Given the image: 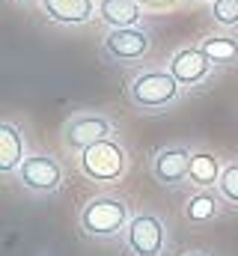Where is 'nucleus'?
<instances>
[{
	"mask_svg": "<svg viewBox=\"0 0 238 256\" xmlns=\"http://www.w3.org/2000/svg\"><path fill=\"white\" fill-rule=\"evenodd\" d=\"M80 230L90 238H114L128 230V202L119 196H92L80 208Z\"/></svg>",
	"mask_w": 238,
	"mask_h": 256,
	"instance_id": "nucleus-2",
	"label": "nucleus"
},
{
	"mask_svg": "<svg viewBox=\"0 0 238 256\" xmlns=\"http://www.w3.org/2000/svg\"><path fill=\"white\" fill-rule=\"evenodd\" d=\"M167 68L173 72V78L182 86H200V84H206L212 78L214 63L200 45H188V48L173 51V57L167 60Z\"/></svg>",
	"mask_w": 238,
	"mask_h": 256,
	"instance_id": "nucleus-8",
	"label": "nucleus"
},
{
	"mask_svg": "<svg viewBox=\"0 0 238 256\" xmlns=\"http://www.w3.org/2000/svg\"><path fill=\"white\" fill-rule=\"evenodd\" d=\"M102 51L114 63H137L152 51V33L146 27H110L102 39Z\"/></svg>",
	"mask_w": 238,
	"mask_h": 256,
	"instance_id": "nucleus-5",
	"label": "nucleus"
},
{
	"mask_svg": "<svg viewBox=\"0 0 238 256\" xmlns=\"http://www.w3.org/2000/svg\"><path fill=\"white\" fill-rule=\"evenodd\" d=\"M182 96V84L170 68H143L128 80V98L143 114H161L173 108Z\"/></svg>",
	"mask_w": 238,
	"mask_h": 256,
	"instance_id": "nucleus-1",
	"label": "nucleus"
},
{
	"mask_svg": "<svg viewBox=\"0 0 238 256\" xmlns=\"http://www.w3.org/2000/svg\"><path fill=\"white\" fill-rule=\"evenodd\" d=\"M220 173H224V167H220V158L214 152H194L190 155V176H188L190 185L214 188L220 182Z\"/></svg>",
	"mask_w": 238,
	"mask_h": 256,
	"instance_id": "nucleus-13",
	"label": "nucleus"
},
{
	"mask_svg": "<svg viewBox=\"0 0 238 256\" xmlns=\"http://www.w3.org/2000/svg\"><path fill=\"white\" fill-rule=\"evenodd\" d=\"M18 182L30 194H54L62 185V167L51 155H30L18 167Z\"/></svg>",
	"mask_w": 238,
	"mask_h": 256,
	"instance_id": "nucleus-7",
	"label": "nucleus"
},
{
	"mask_svg": "<svg viewBox=\"0 0 238 256\" xmlns=\"http://www.w3.org/2000/svg\"><path fill=\"white\" fill-rule=\"evenodd\" d=\"M218 214V196L214 194H194L190 200H188V206H184V218L188 220H194V224H206V220H212Z\"/></svg>",
	"mask_w": 238,
	"mask_h": 256,
	"instance_id": "nucleus-15",
	"label": "nucleus"
},
{
	"mask_svg": "<svg viewBox=\"0 0 238 256\" xmlns=\"http://www.w3.org/2000/svg\"><path fill=\"white\" fill-rule=\"evenodd\" d=\"M24 161V137L12 122H0V170L18 173Z\"/></svg>",
	"mask_w": 238,
	"mask_h": 256,
	"instance_id": "nucleus-12",
	"label": "nucleus"
},
{
	"mask_svg": "<svg viewBox=\"0 0 238 256\" xmlns=\"http://www.w3.org/2000/svg\"><path fill=\"white\" fill-rule=\"evenodd\" d=\"M218 194H220V200L238 206V161H232V164L224 167L220 182H218Z\"/></svg>",
	"mask_w": 238,
	"mask_h": 256,
	"instance_id": "nucleus-17",
	"label": "nucleus"
},
{
	"mask_svg": "<svg viewBox=\"0 0 238 256\" xmlns=\"http://www.w3.org/2000/svg\"><path fill=\"white\" fill-rule=\"evenodd\" d=\"M125 244L134 256H161L167 250V226L158 214L143 212L131 218L125 230Z\"/></svg>",
	"mask_w": 238,
	"mask_h": 256,
	"instance_id": "nucleus-6",
	"label": "nucleus"
},
{
	"mask_svg": "<svg viewBox=\"0 0 238 256\" xmlns=\"http://www.w3.org/2000/svg\"><path fill=\"white\" fill-rule=\"evenodd\" d=\"M184 256H206V254H200V250H190V254H184Z\"/></svg>",
	"mask_w": 238,
	"mask_h": 256,
	"instance_id": "nucleus-18",
	"label": "nucleus"
},
{
	"mask_svg": "<svg viewBox=\"0 0 238 256\" xmlns=\"http://www.w3.org/2000/svg\"><path fill=\"white\" fill-rule=\"evenodd\" d=\"M212 21L224 30L238 27V0H212Z\"/></svg>",
	"mask_w": 238,
	"mask_h": 256,
	"instance_id": "nucleus-16",
	"label": "nucleus"
},
{
	"mask_svg": "<svg viewBox=\"0 0 238 256\" xmlns=\"http://www.w3.org/2000/svg\"><path fill=\"white\" fill-rule=\"evenodd\" d=\"M15 3H33V0H15Z\"/></svg>",
	"mask_w": 238,
	"mask_h": 256,
	"instance_id": "nucleus-19",
	"label": "nucleus"
},
{
	"mask_svg": "<svg viewBox=\"0 0 238 256\" xmlns=\"http://www.w3.org/2000/svg\"><path fill=\"white\" fill-rule=\"evenodd\" d=\"M78 164H80V173L92 182H116V179L125 176L128 155H125L122 143L108 137V140H98L90 149H84Z\"/></svg>",
	"mask_w": 238,
	"mask_h": 256,
	"instance_id": "nucleus-3",
	"label": "nucleus"
},
{
	"mask_svg": "<svg viewBox=\"0 0 238 256\" xmlns=\"http://www.w3.org/2000/svg\"><path fill=\"white\" fill-rule=\"evenodd\" d=\"M98 18L110 27H140L143 3L140 0H98Z\"/></svg>",
	"mask_w": 238,
	"mask_h": 256,
	"instance_id": "nucleus-11",
	"label": "nucleus"
},
{
	"mask_svg": "<svg viewBox=\"0 0 238 256\" xmlns=\"http://www.w3.org/2000/svg\"><path fill=\"white\" fill-rule=\"evenodd\" d=\"M200 48L212 57L214 66H230L238 60V42L232 36H206L200 39Z\"/></svg>",
	"mask_w": 238,
	"mask_h": 256,
	"instance_id": "nucleus-14",
	"label": "nucleus"
},
{
	"mask_svg": "<svg viewBox=\"0 0 238 256\" xmlns=\"http://www.w3.org/2000/svg\"><path fill=\"white\" fill-rule=\"evenodd\" d=\"M114 134V122L104 116V114H96V110H84V114H74L68 116L62 128H60V137H62V146L68 152H84L90 149L92 143L98 140H108Z\"/></svg>",
	"mask_w": 238,
	"mask_h": 256,
	"instance_id": "nucleus-4",
	"label": "nucleus"
},
{
	"mask_svg": "<svg viewBox=\"0 0 238 256\" xmlns=\"http://www.w3.org/2000/svg\"><path fill=\"white\" fill-rule=\"evenodd\" d=\"M190 155L184 146H164L152 155V176L167 185V188H178L182 182H188L190 176Z\"/></svg>",
	"mask_w": 238,
	"mask_h": 256,
	"instance_id": "nucleus-9",
	"label": "nucleus"
},
{
	"mask_svg": "<svg viewBox=\"0 0 238 256\" xmlns=\"http://www.w3.org/2000/svg\"><path fill=\"white\" fill-rule=\"evenodd\" d=\"M39 6L60 27H80L98 12V0H39Z\"/></svg>",
	"mask_w": 238,
	"mask_h": 256,
	"instance_id": "nucleus-10",
	"label": "nucleus"
}]
</instances>
